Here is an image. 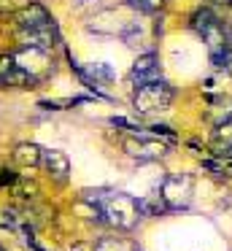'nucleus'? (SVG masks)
<instances>
[{
	"label": "nucleus",
	"instance_id": "obj_15",
	"mask_svg": "<svg viewBox=\"0 0 232 251\" xmlns=\"http://www.w3.org/2000/svg\"><path fill=\"white\" fill-rule=\"evenodd\" d=\"M208 6H224V8H232V0H208Z\"/></svg>",
	"mask_w": 232,
	"mask_h": 251
},
{
	"label": "nucleus",
	"instance_id": "obj_8",
	"mask_svg": "<svg viewBox=\"0 0 232 251\" xmlns=\"http://www.w3.org/2000/svg\"><path fill=\"white\" fill-rule=\"evenodd\" d=\"M208 119L213 122L216 127L230 125V122H232V98H230V95H213V98H210Z\"/></svg>",
	"mask_w": 232,
	"mask_h": 251
},
{
	"label": "nucleus",
	"instance_id": "obj_16",
	"mask_svg": "<svg viewBox=\"0 0 232 251\" xmlns=\"http://www.w3.org/2000/svg\"><path fill=\"white\" fill-rule=\"evenodd\" d=\"M27 246H30V251H43L41 246H38V240L32 238V235H30V238H27Z\"/></svg>",
	"mask_w": 232,
	"mask_h": 251
},
{
	"label": "nucleus",
	"instance_id": "obj_18",
	"mask_svg": "<svg viewBox=\"0 0 232 251\" xmlns=\"http://www.w3.org/2000/svg\"><path fill=\"white\" fill-rule=\"evenodd\" d=\"M0 251H5V249H0Z\"/></svg>",
	"mask_w": 232,
	"mask_h": 251
},
{
	"label": "nucleus",
	"instance_id": "obj_6",
	"mask_svg": "<svg viewBox=\"0 0 232 251\" xmlns=\"http://www.w3.org/2000/svg\"><path fill=\"white\" fill-rule=\"evenodd\" d=\"M189 197H192V181L186 176H170L162 186V200L167 208H186Z\"/></svg>",
	"mask_w": 232,
	"mask_h": 251
},
{
	"label": "nucleus",
	"instance_id": "obj_13",
	"mask_svg": "<svg viewBox=\"0 0 232 251\" xmlns=\"http://www.w3.org/2000/svg\"><path fill=\"white\" fill-rule=\"evenodd\" d=\"M111 127H119V130H127V132H140L143 127L140 125H135L132 119H127V116H111Z\"/></svg>",
	"mask_w": 232,
	"mask_h": 251
},
{
	"label": "nucleus",
	"instance_id": "obj_12",
	"mask_svg": "<svg viewBox=\"0 0 232 251\" xmlns=\"http://www.w3.org/2000/svg\"><path fill=\"white\" fill-rule=\"evenodd\" d=\"M89 76H92V78H95V81L103 87V84L113 81V78H116V73H113L108 65H92V68H89Z\"/></svg>",
	"mask_w": 232,
	"mask_h": 251
},
{
	"label": "nucleus",
	"instance_id": "obj_14",
	"mask_svg": "<svg viewBox=\"0 0 232 251\" xmlns=\"http://www.w3.org/2000/svg\"><path fill=\"white\" fill-rule=\"evenodd\" d=\"M5 184H16L14 170H0V186H5Z\"/></svg>",
	"mask_w": 232,
	"mask_h": 251
},
{
	"label": "nucleus",
	"instance_id": "obj_4",
	"mask_svg": "<svg viewBox=\"0 0 232 251\" xmlns=\"http://www.w3.org/2000/svg\"><path fill=\"white\" fill-rule=\"evenodd\" d=\"M159 78H162L159 54H156V51H143V54H138V60L129 68V81H132L135 87H140V84L159 81Z\"/></svg>",
	"mask_w": 232,
	"mask_h": 251
},
{
	"label": "nucleus",
	"instance_id": "obj_3",
	"mask_svg": "<svg viewBox=\"0 0 232 251\" xmlns=\"http://www.w3.org/2000/svg\"><path fill=\"white\" fill-rule=\"evenodd\" d=\"M170 146H173V143L159 141V138L149 135L146 130H140L138 138H127V141H124V151H127L132 159H140V162L165 157V154L170 151Z\"/></svg>",
	"mask_w": 232,
	"mask_h": 251
},
{
	"label": "nucleus",
	"instance_id": "obj_10",
	"mask_svg": "<svg viewBox=\"0 0 232 251\" xmlns=\"http://www.w3.org/2000/svg\"><path fill=\"white\" fill-rule=\"evenodd\" d=\"M14 157H16V162L32 168V165H41L43 151L35 146V143H19V146H16V151H14Z\"/></svg>",
	"mask_w": 232,
	"mask_h": 251
},
{
	"label": "nucleus",
	"instance_id": "obj_5",
	"mask_svg": "<svg viewBox=\"0 0 232 251\" xmlns=\"http://www.w3.org/2000/svg\"><path fill=\"white\" fill-rule=\"evenodd\" d=\"M16 25H19V30H41V27H49V25H54L52 14H49V8L43 6V3H27V6H22L19 11L14 14Z\"/></svg>",
	"mask_w": 232,
	"mask_h": 251
},
{
	"label": "nucleus",
	"instance_id": "obj_1",
	"mask_svg": "<svg viewBox=\"0 0 232 251\" xmlns=\"http://www.w3.org/2000/svg\"><path fill=\"white\" fill-rule=\"evenodd\" d=\"M176 100V89L173 84H167L165 78L159 81H149L135 87L132 92V108L138 114H159V111H167Z\"/></svg>",
	"mask_w": 232,
	"mask_h": 251
},
{
	"label": "nucleus",
	"instance_id": "obj_2",
	"mask_svg": "<svg viewBox=\"0 0 232 251\" xmlns=\"http://www.w3.org/2000/svg\"><path fill=\"white\" fill-rule=\"evenodd\" d=\"M97 205H100L103 216H108L105 222L116 224L122 229H129L140 216V208H138V200H132L129 195H105V197H97Z\"/></svg>",
	"mask_w": 232,
	"mask_h": 251
},
{
	"label": "nucleus",
	"instance_id": "obj_7",
	"mask_svg": "<svg viewBox=\"0 0 232 251\" xmlns=\"http://www.w3.org/2000/svg\"><path fill=\"white\" fill-rule=\"evenodd\" d=\"M41 165L46 168V173L52 176L57 184H65L68 181V173H70V162L62 151H43L41 157Z\"/></svg>",
	"mask_w": 232,
	"mask_h": 251
},
{
	"label": "nucleus",
	"instance_id": "obj_9",
	"mask_svg": "<svg viewBox=\"0 0 232 251\" xmlns=\"http://www.w3.org/2000/svg\"><path fill=\"white\" fill-rule=\"evenodd\" d=\"M213 22H219V14L213 11V6H200V8H194V14L189 17V27L197 35L203 33V30H208Z\"/></svg>",
	"mask_w": 232,
	"mask_h": 251
},
{
	"label": "nucleus",
	"instance_id": "obj_11",
	"mask_svg": "<svg viewBox=\"0 0 232 251\" xmlns=\"http://www.w3.org/2000/svg\"><path fill=\"white\" fill-rule=\"evenodd\" d=\"M127 6L135 8L138 14H149V17H154V14L162 11L165 0H127Z\"/></svg>",
	"mask_w": 232,
	"mask_h": 251
},
{
	"label": "nucleus",
	"instance_id": "obj_17",
	"mask_svg": "<svg viewBox=\"0 0 232 251\" xmlns=\"http://www.w3.org/2000/svg\"><path fill=\"white\" fill-rule=\"evenodd\" d=\"M227 73H230V78H232V57H230V62H227V68H224Z\"/></svg>",
	"mask_w": 232,
	"mask_h": 251
}]
</instances>
